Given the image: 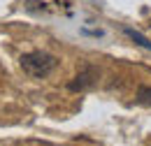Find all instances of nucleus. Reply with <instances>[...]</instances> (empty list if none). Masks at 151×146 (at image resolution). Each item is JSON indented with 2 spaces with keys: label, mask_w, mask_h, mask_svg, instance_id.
<instances>
[{
  "label": "nucleus",
  "mask_w": 151,
  "mask_h": 146,
  "mask_svg": "<svg viewBox=\"0 0 151 146\" xmlns=\"http://www.w3.org/2000/svg\"><path fill=\"white\" fill-rule=\"evenodd\" d=\"M19 65L30 79H44L58 67V58L49 51H28L19 58Z\"/></svg>",
  "instance_id": "obj_1"
},
{
  "label": "nucleus",
  "mask_w": 151,
  "mask_h": 146,
  "mask_svg": "<svg viewBox=\"0 0 151 146\" xmlns=\"http://www.w3.org/2000/svg\"><path fill=\"white\" fill-rule=\"evenodd\" d=\"M98 79H100V70L95 67V65H86V67H81L77 77L68 84V88L72 93H81V91H88V88H93L95 84H98Z\"/></svg>",
  "instance_id": "obj_2"
},
{
  "label": "nucleus",
  "mask_w": 151,
  "mask_h": 146,
  "mask_svg": "<svg viewBox=\"0 0 151 146\" xmlns=\"http://www.w3.org/2000/svg\"><path fill=\"white\" fill-rule=\"evenodd\" d=\"M123 33L130 37V39L135 42V44H137V47H142V49L151 51V39H149V37H144L142 33H139V30H135V28H128V26H126V28H123Z\"/></svg>",
  "instance_id": "obj_3"
},
{
  "label": "nucleus",
  "mask_w": 151,
  "mask_h": 146,
  "mask_svg": "<svg viewBox=\"0 0 151 146\" xmlns=\"http://www.w3.org/2000/svg\"><path fill=\"white\" fill-rule=\"evenodd\" d=\"M137 102L144 104V107H151V86H139L137 88Z\"/></svg>",
  "instance_id": "obj_4"
},
{
  "label": "nucleus",
  "mask_w": 151,
  "mask_h": 146,
  "mask_svg": "<svg viewBox=\"0 0 151 146\" xmlns=\"http://www.w3.org/2000/svg\"><path fill=\"white\" fill-rule=\"evenodd\" d=\"M149 26H151V23H149Z\"/></svg>",
  "instance_id": "obj_5"
}]
</instances>
